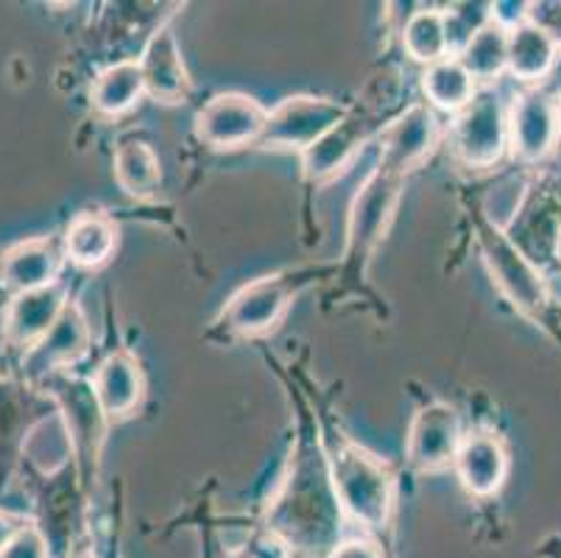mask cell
Instances as JSON below:
<instances>
[{
	"instance_id": "6da1fadb",
	"label": "cell",
	"mask_w": 561,
	"mask_h": 558,
	"mask_svg": "<svg viewBox=\"0 0 561 558\" xmlns=\"http://www.w3.org/2000/svg\"><path fill=\"white\" fill-rule=\"evenodd\" d=\"M341 509L328 460L305 453L294 460L288 480L268 511V528L288 547L328 558L341 536Z\"/></svg>"
},
{
	"instance_id": "7a4b0ae2",
	"label": "cell",
	"mask_w": 561,
	"mask_h": 558,
	"mask_svg": "<svg viewBox=\"0 0 561 558\" xmlns=\"http://www.w3.org/2000/svg\"><path fill=\"white\" fill-rule=\"evenodd\" d=\"M328 469L346 516L366 531H382L389 525L394 509V475L389 464L352 439H335Z\"/></svg>"
},
{
	"instance_id": "3957f363",
	"label": "cell",
	"mask_w": 561,
	"mask_h": 558,
	"mask_svg": "<svg viewBox=\"0 0 561 558\" xmlns=\"http://www.w3.org/2000/svg\"><path fill=\"white\" fill-rule=\"evenodd\" d=\"M450 146L463 168H494L508 153V104L494 87H478L450 123Z\"/></svg>"
},
{
	"instance_id": "277c9868",
	"label": "cell",
	"mask_w": 561,
	"mask_h": 558,
	"mask_svg": "<svg viewBox=\"0 0 561 558\" xmlns=\"http://www.w3.org/2000/svg\"><path fill=\"white\" fill-rule=\"evenodd\" d=\"M478 240H481L483 263L492 274V283L506 296L508 305L528 319H542L545 307H548V285H545L539 265L525 258L523 249L508 238V232L492 227L483 218L478 227Z\"/></svg>"
},
{
	"instance_id": "5b68a950",
	"label": "cell",
	"mask_w": 561,
	"mask_h": 558,
	"mask_svg": "<svg viewBox=\"0 0 561 558\" xmlns=\"http://www.w3.org/2000/svg\"><path fill=\"white\" fill-rule=\"evenodd\" d=\"M305 283H308V274L302 271H277V274L252 280L229 296L218 316V327L227 330L229 335L241 338L272 332L285 319L288 307L294 305Z\"/></svg>"
},
{
	"instance_id": "8992f818",
	"label": "cell",
	"mask_w": 561,
	"mask_h": 558,
	"mask_svg": "<svg viewBox=\"0 0 561 558\" xmlns=\"http://www.w3.org/2000/svg\"><path fill=\"white\" fill-rule=\"evenodd\" d=\"M402 196V176L382 171L380 166L369 173L358 187L350 207V227H346L344 258L355 274H364L366 263L382 243L394 221L397 204Z\"/></svg>"
},
{
	"instance_id": "52a82bcc",
	"label": "cell",
	"mask_w": 561,
	"mask_h": 558,
	"mask_svg": "<svg viewBox=\"0 0 561 558\" xmlns=\"http://www.w3.org/2000/svg\"><path fill=\"white\" fill-rule=\"evenodd\" d=\"M350 115V106L339 104L333 99H321V95H288L274 110H268V121H265V129L257 148H263V151L305 153Z\"/></svg>"
},
{
	"instance_id": "ba28073f",
	"label": "cell",
	"mask_w": 561,
	"mask_h": 558,
	"mask_svg": "<svg viewBox=\"0 0 561 558\" xmlns=\"http://www.w3.org/2000/svg\"><path fill=\"white\" fill-rule=\"evenodd\" d=\"M561 146L559 90L528 87L508 104V153L519 166H539Z\"/></svg>"
},
{
	"instance_id": "9c48e42d",
	"label": "cell",
	"mask_w": 561,
	"mask_h": 558,
	"mask_svg": "<svg viewBox=\"0 0 561 558\" xmlns=\"http://www.w3.org/2000/svg\"><path fill=\"white\" fill-rule=\"evenodd\" d=\"M268 110L247 92H218L196 112V137L216 151L257 146Z\"/></svg>"
},
{
	"instance_id": "30bf717a",
	"label": "cell",
	"mask_w": 561,
	"mask_h": 558,
	"mask_svg": "<svg viewBox=\"0 0 561 558\" xmlns=\"http://www.w3.org/2000/svg\"><path fill=\"white\" fill-rule=\"evenodd\" d=\"M438 143H442V123L436 110L427 106V101H420L400 112L389 126H382L377 166L405 179L408 173L425 166Z\"/></svg>"
},
{
	"instance_id": "8fae6325",
	"label": "cell",
	"mask_w": 561,
	"mask_h": 558,
	"mask_svg": "<svg viewBox=\"0 0 561 558\" xmlns=\"http://www.w3.org/2000/svg\"><path fill=\"white\" fill-rule=\"evenodd\" d=\"M463 442L461 413L447 402L422 406L413 417L405 439V455L416 472H442L453 467L458 447Z\"/></svg>"
},
{
	"instance_id": "7c38bea8",
	"label": "cell",
	"mask_w": 561,
	"mask_h": 558,
	"mask_svg": "<svg viewBox=\"0 0 561 558\" xmlns=\"http://www.w3.org/2000/svg\"><path fill=\"white\" fill-rule=\"evenodd\" d=\"M68 305L70 294L62 280L48 285V288L25 291V294L12 296L7 310H3V341L14 350H23L25 355L54 330L56 321L62 319V314L68 310Z\"/></svg>"
},
{
	"instance_id": "4fadbf2b",
	"label": "cell",
	"mask_w": 561,
	"mask_h": 558,
	"mask_svg": "<svg viewBox=\"0 0 561 558\" xmlns=\"http://www.w3.org/2000/svg\"><path fill=\"white\" fill-rule=\"evenodd\" d=\"M65 263L68 258H65L62 238L43 235V238L20 240L0 254V288L12 296L48 288L59 283Z\"/></svg>"
},
{
	"instance_id": "5bb4252c",
	"label": "cell",
	"mask_w": 561,
	"mask_h": 558,
	"mask_svg": "<svg viewBox=\"0 0 561 558\" xmlns=\"http://www.w3.org/2000/svg\"><path fill=\"white\" fill-rule=\"evenodd\" d=\"M90 341H93L90 324H87L81 307L76 301H70L68 310L62 314V319L56 321L54 330L34 350H28L23 355L25 377L45 383L48 377L59 375V372L79 363L90 352Z\"/></svg>"
},
{
	"instance_id": "9a60e30c",
	"label": "cell",
	"mask_w": 561,
	"mask_h": 558,
	"mask_svg": "<svg viewBox=\"0 0 561 558\" xmlns=\"http://www.w3.org/2000/svg\"><path fill=\"white\" fill-rule=\"evenodd\" d=\"M142 81H146V95L162 106H176L187 101L193 84L187 65L182 59L180 39L171 23L160 25L151 34L149 45L140 56Z\"/></svg>"
},
{
	"instance_id": "2e32d148",
	"label": "cell",
	"mask_w": 561,
	"mask_h": 558,
	"mask_svg": "<svg viewBox=\"0 0 561 558\" xmlns=\"http://www.w3.org/2000/svg\"><path fill=\"white\" fill-rule=\"evenodd\" d=\"M453 469L472 498H494L506 483L512 460H508L503 439L489 433V430H476V433L463 436L456 460H453Z\"/></svg>"
},
{
	"instance_id": "e0dca14e",
	"label": "cell",
	"mask_w": 561,
	"mask_h": 558,
	"mask_svg": "<svg viewBox=\"0 0 561 558\" xmlns=\"http://www.w3.org/2000/svg\"><path fill=\"white\" fill-rule=\"evenodd\" d=\"M54 399L59 411H62L65 422H68L76 453L81 455L87 467H99V455L106 442L110 419L101 411L93 386L79 380H65L54 388Z\"/></svg>"
},
{
	"instance_id": "ac0fdd59",
	"label": "cell",
	"mask_w": 561,
	"mask_h": 558,
	"mask_svg": "<svg viewBox=\"0 0 561 558\" xmlns=\"http://www.w3.org/2000/svg\"><path fill=\"white\" fill-rule=\"evenodd\" d=\"M95 399L110 422H121L137 413L146 397V375L131 352L117 350L99 363L95 375L90 377Z\"/></svg>"
},
{
	"instance_id": "d6986e66",
	"label": "cell",
	"mask_w": 561,
	"mask_h": 558,
	"mask_svg": "<svg viewBox=\"0 0 561 558\" xmlns=\"http://www.w3.org/2000/svg\"><path fill=\"white\" fill-rule=\"evenodd\" d=\"M65 258L76 269L95 271L112 260L117 249V224L101 209H84L70 218L62 235Z\"/></svg>"
},
{
	"instance_id": "ffe728a7",
	"label": "cell",
	"mask_w": 561,
	"mask_h": 558,
	"mask_svg": "<svg viewBox=\"0 0 561 558\" xmlns=\"http://www.w3.org/2000/svg\"><path fill=\"white\" fill-rule=\"evenodd\" d=\"M366 137H369V123L358 121V117H346L344 123H339L333 132L321 137L316 146H310L302 153V171L310 182H330L339 173L346 171L358 148L364 146Z\"/></svg>"
},
{
	"instance_id": "44dd1931",
	"label": "cell",
	"mask_w": 561,
	"mask_h": 558,
	"mask_svg": "<svg viewBox=\"0 0 561 558\" xmlns=\"http://www.w3.org/2000/svg\"><path fill=\"white\" fill-rule=\"evenodd\" d=\"M112 171H115V182L121 184V191L131 198H154L162 184V168L160 157L151 148L149 140L129 135L115 146L112 153Z\"/></svg>"
},
{
	"instance_id": "7402d4cb",
	"label": "cell",
	"mask_w": 561,
	"mask_h": 558,
	"mask_svg": "<svg viewBox=\"0 0 561 558\" xmlns=\"http://www.w3.org/2000/svg\"><path fill=\"white\" fill-rule=\"evenodd\" d=\"M561 50L545 37L537 25L525 20L523 25L508 31V73L525 87H539L550 73Z\"/></svg>"
},
{
	"instance_id": "603a6c76",
	"label": "cell",
	"mask_w": 561,
	"mask_h": 558,
	"mask_svg": "<svg viewBox=\"0 0 561 558\" xmlns=\"http://www.w3.org/2000/svg\"><path fill=\"white\" fill-rule=\"evenodd\" d=\"M142 95H146V81H142L140 61L135 59L110 65L95 76L93 87H90V104L104 117L126 115L129 110H135Z\"/></svg>"
},
{
	"instance_id": "cb8c5ba5",
	"label": "cell",
	"mask_w": 561,
	"mask_h": 558,
	"mask_svg": "<svg viewBox=\"0 0 561 558\" xmlns=\"http://www.w3.org/2000/svg\"><path fill=\"white\" fill-rule=\"evenodd\" d=\"M73 436L65 422L62 411L56 408L48 417L37 419L23 436V455L32 460V467L43 475H56L73 458Z\"/></svg>"
},
{
	"instance_id": "d4e9b609",
	"label": "cell",
	"mask_w": 561,
	"mask_h": 558,
	"mask_svg": "<svg viewBox=\"0 0 561 558\" xmlns=\"http://www.w3.org/2000/svg\"><path fill=\"white\" fill-rule=\"evenodd\" d=\"M458 59L478 87H492L508 70V31L489 20L463 43Z\"/></svg>"
},
{
	"instance_id": "484cf974",
	"label": "cell",
	"mask_w": 561,
	"mask_h": 558,
	"mask_svg": "<svg viewBox=\"0 0 561 558\" xmlns=\"http://www.w3.org/2000/svg\"><path fill=\"white\" fill-rule=\"evenodd\" d=\"M422 92H425L427 106L458 115L469 101L476 99L478 84L458 56H447V59L427 65L422 73Z\"/></svg>"
},
{
	"instance_id": "4316f807",
	"label": "cell",
	"mask_w": 561,
	"mask_h": 558,
	"mask_svg": "<svg viewBox=\"0 0 561 558\" xmlns=\"http://www.w3.org/2000/svg\"><path fill=\"white\" fill-rule=\"evenodd\" d=\"M402 48L420 65H433L453 56L450 34H447V14L438 9H420L405 20L402 29Z\"/></svg>"
},
{
	"instance_id": "83f0119b",
	"label": "cell",
	"mask_w": 561,
	"mask_h": 558,
	"mask_svg": "<svg viewBox=\"0 0 561 558\" xmlns=\"http://www.w3.org/2000/svg\"><path fill=\"white\" fill-rule=\"evenodd\" d=\"M528 193V179L523 173H512V176H503L497 184H492V191L483 198V221L492 224V227L508 232L512 224L517 221L519 207H523V198Z\"/></svg>"
},
{
	"instance_id": "f1b7e54d",
	"label": "cell",
	"mask_w": 561,
	"mask_h": 558,
	"mask_svg": "<svg viewBox=\"0 0 561 558\" xmlns=\"http://www.w3.org/2000/svg\"><path fill=\"white\" fill-rule=\"evenodd\" d=\"M0 558H50L45 534L34 525V522H28V525H23V528L9 539V545L0 550Z\"/></svg>"
},
{
	"instance_id": "f546056e",
	"label": "cell",
	"mask_w": 561,
	"mask_h": 558,
	"mask_svg": "<svg viewBox=\"0 0 561 558\" xmlns=\"http://www.w3.org/2000/svg\"><path fill=\"white\" fill-rule=\"evenodd\" d=\"M528 23L561 50V0H534L528 7Z\"/></svg>"
},
{
	"instance_id": "4dcf8cb0",
	"label": "cell",
	"mask_w": 561,
	"mask_h": 558,
	"mask_svg": "<svg viewBox=\"0 0 561 558\" xmlns=\"http://www.w3.org/2000/svg\"><path fill=\"white\" fill-rule=\"evenodd\" d=\"M528 7L530 3H525V0H519V3L517 0H508V3H492V20L497 25H503L506 31H512L528 20Z\"/></svg>"
},
{
	"instance_id": "1f68e13d",
	"label": "cell",
	"mask_w": 561,
	"mask_h": 558,
	"mask_svg": "<svg viewBox=\"0 0 561 558\" xmlns=\"http://www.w3.org/2000/svg\"><path fill=\"white\" fill-rule=\"evenodd\" d=\"M328 558H382V553L369 539H346L339 542Z\"/></svg>"
},
{
	"instance_id": "d6a6232c",
	"label": "cell",
	"mask_w": 561,
	"mask_h": 558,
	"mask_svg": "<svg viewBox=\"0 0 561 558\" xmlns=\"http://www.w3.org/2000/svg\"><path fill=\"white\" fill-rule=\"evenodd\" d=\"M32 520H25L23 514H14V511H7L0 509V550L9 545V539H12L14 534H18L23 525H28Z\"/></svg>"
},
{
	"instance_id": "836d02e7",
	"label": "cell",
	"mask_w": 561,
	"mask_h": 558,
	"mask_svg": "<svg viewBox=\"0 0 561 558\" xmlns=\"http://www.w3.org/2000/svg\"><path fill=\"white\" fill-rule=\"evenodd\" d=\"M556 260L561 263V215H559V246H556Z\"/></svg>"
},
{
	"instance_id": "e575fe53",
	"label": "cell",
	"mask_w": 561,
	"mask_h": 558,
	"mask_svg": "<svg viewBox=\"0 0 561 558\" xmlns=\"http://www.w3.org/2000/svg\"><path fill=\"white\" fill-rule=\"evenodd\" d=\"M559 106H561V87H559Z\"/></svg>"
}]
</instances>
